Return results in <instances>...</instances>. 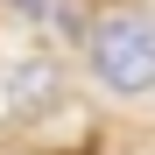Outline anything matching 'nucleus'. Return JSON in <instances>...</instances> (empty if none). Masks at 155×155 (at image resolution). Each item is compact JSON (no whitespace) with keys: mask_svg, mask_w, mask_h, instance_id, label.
Masks as SVG:
<instances>
[{"mask_svg":"<svg viewBox=\"0 0 155 155\" xmlns=\"http://www.w3.org/2000/svg\"><path fill=\"white\" fill-rule=\"evenodd\" d=\"M0 7H14V21H42V14H49V0H0Z\"/></svg>","mask_w":155,"mask_h":155,"instance_id":"nucleus-3","label":"nucleus"},{"mask_svg":"<svg viewBox=\"0 0 155 155\" xmlns=\"http://www.w3.org/2000/svg\"><path fill=\"white\" fill-rule=\"evenodd\" d=\"M64 99V64L57 57H21L0 71V120H42Z\"/></svg>","mask_w":155,"mask_h":155,"instance_id":"nucleus-2","label":"nucleus"},{"mask_svg":"<svg viewBox=\"0 0 155 155\" xmlns=\"http://www.w3.org/2000/svg\"><path fill=\"white\" fill-rule=\"evenodd\" d=\"M85 71L113 99H148L155 92V7L141 0H106L85 14Z\"/></svg>","mask_w":155,"mask_h":155,"instance_id":"nucleus-1","label":"nucleus"}]
</instances>
